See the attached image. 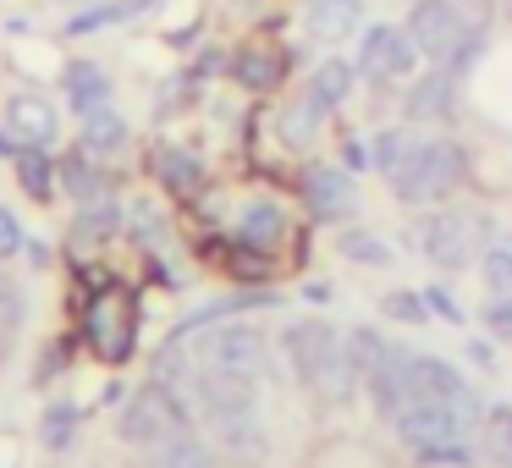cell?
Segmentation results:
<instances>
[{
  "label": "cell",
  "mask_w": 512,
  "mask_h": 468,
  "mask_svg": "<svg viewBox=\"0 0 512 468\" xmlns=\"http://www.w3.org/2000/svg\"><path fill=\"white\" fill-rule=\"evenodd\" d=\"M144 12V0H111V6H94L83 17H67V34H94V28H111V23H127V17Z\"/></svg>",
  "instance_id": "31"
},
{
  "label": "cell",
  "mask_w": 512,
  "mask_h": 468,
  "mask_svg": "<svg viewBox=\"0 0 512 468\" xmlns=\"http://www.w3.org/2000/svg\"><path fill=\"white\" fill-rule=\"evenodd\" d=\"M232 78L243 83V89H254V94H270L281 78H287V50H276V45H248V50H237Z\"/></svg>",
  "instance_id": "16"
},
{
  "label": "cell",
  "mask_w": 512,
  "mask_h": 468,
  "mask_svg": "<svg viewBox=\"0 0 512 468\" xmlns=\"http://www.w3.org/2000/svg\"><path fill=\"white\" fill-rule=\"evenodd\" d=\"M193 364L215 380H237V386H259L265 380V364H270V347H265V331L248 320H215L204 331H193Z\"/></svg>",
  "instance_id": "2"
},
{
  "label": "cell",
  "mask_w": 512,
  "mask_h": 468,
  "mask_svg": "<svg viewBox=\"0 0 512 468\" xmlns=\"http://www.w3.org/2000/svg\"><path fill=\"white\" fill-rule=\"evenodd\" d=\"M485 243H490V215L474 210V204H435L413 226V248L441 270H468V259L485 254Z\"/></svg>",
  "instance_id": "4"
},
{
  "label": "cell",
  "mask_w": 512,
  "mask_h": 468,
  "mask_svg": "<svg viewBox=\"0 0 512 468\" xmlns=\"http://www.w3.org/2000/svg\"><path fill=\"white\" fill-rule=\"evenodd\" d=\"M353 78H358V67H353V61L331 56V61H325L320 72H314L309 94H314V100L325 105V111H331V105H342V100H347V89H353Z\"/></svg>",
  "instance_id": "26"
},
{
  "label": "cell",
  "mask_w": 512,
  "mask_h": 468,
  "mask_svg": "<svg viewBox=\"0 0 512 468\" xmlns=\"http://www.w3.org/2000/svg\"><path fill=\"white\" fill-rule=\"evenodd\" d=\"M6 353H12V331H0V364H6Z\"/></svg>",
  "instance_id": "38"
},
{
  "label": "cell",
  "mask_w": 512,
  "mask_h": 468,
  "mask_svg": "<svg viewBox=\"0 0 512 468\" xmlns=\"http://www.w3.org/2000/svg\"><path fill=\"white\" fill-rule=\"evenodd\" d=\"M413 144H419V133H408V127H386V133L375 138V149H369V166L391 182V177H397V166L413 155Z\"/></svg>",
  "instance_id": "25"
},
{
  "label": "cell",
  "mask_w": 512,
  "mask_h": 468,
  "mask_svg": "<svg viewBox=\"0 0 512 468\" xmlns=\"http://www.w3.org/2000/svg\"><path fill=\"white\" fill-rule=\"evenodd\" d=\"M116 232H122V204L94 199V204H83L78 226H72V243H105V237H116Z\"/></svg>",
  "instance_id": "23"
},
{
  "label": "cell",
  "mask_w": 512,
  "mask_h": 468,
  "mask_svg": "<svg viewBox=\"0 0 512 468\" xmlns=\"http://www.w3.org/2000/svg\"><path fill=\"white\" fill-rule=\"evenodd\" d=\"M320 116H325V105L314 100V94L292 100L287 111H281V138H287V144H309V138H314V127H320Z\"/></svg>",
  "instance_id": "29"
},
{
  "label": "cell",
  "mask_w": 512,
  "mask_h": 468,
  "mask_svg": "<svg viewBox=\"0 0 512 468\" xmlns=\"http://www.w3.org/2000/svg\"><path fill=\"white\" fill-rule=\"evenodd\" d=\"M419 67V45L408 39V28H391V23H375L364 28L358 39V72L375 83H391V78H408Z\"/></svg>",
  "instance_id": "9"
},
{
  "label": "cell",
  "mask_w": 512,
  "mask_h": 468,
  "mask_svg": "<svg viewBox=\"0 0 512 468\" xmlns=\"http://www.w3.org/2000/svg\"><path fill=\"white\" fill-rule=\"evenodd\" d=\"M479 441H485V457L496 468H512V408H485Z\"/></svg>",
  "instance_id": "27"
},
{
  "label": "cell",
  "mask_w": 512,
  "mask_h": 468,
  "mask_svg": "<svg viewBox=\"0 0 512 468\" xmlns=\"http://www.w3.org/2000/svg\"><path fill=\"white\" fill-rule=\"evenodd\" d=\"M149 457H155V468H215V463H221V452L210 446V435H204L199 424L171 430L166 441L149 446Z\"/></svg>",
  "instance_id": "15"
},
{
  "label": "cell",
  "mask_w": 512,
  "mask_h": 468,
  "mask_svg": "<svg viewBox=\"0 0 512 468\" xmlns=\"http://www.w3.org/2000/svg\"><path fill=\"white\" fill-rule=\"evenodd\" d=\"M61 83H67V100H72V111H78V116H89V111H100V105H111V78H105L94 61H72Z\"/></svg>",
  "instance_id": "21"
},
{
  "label": "cell",
  "mask_w": 512,
  "mask_h": 468,
  "mask_svg": "<svg viewBox=\"0 0 512 468\" xmlns=\"http://www.w3.org/2000/svg\"><path fill=\"white\" fill-rule=\"evenodd\" d=\"M6 127H12L23 144L50 149L56 133H61V116H56V105H50L45 94H12V100H6Z\"/></svg>",
  "instance_id": "14"
},
{
  "label": "cell",
  "mask_w": 512,
  "mask_h": 468,
  "mask_svg": "<svg viewBox=\"0 0 512 468\" xmlns=\"http://www.w3.org/2000/svg\"><path fill=\"white\" fill-rule=\"evenodd\" d=\"M468 177V149L457 144V138H424L413 144V155L397 166V177H391V193H397L402 204H413V210H424V204H441L452 199L457 188H463Z\"/></svg>",
  "instance_id": "3"
},
{
  "label": "cell",
  "mask_w": 512,
  "mask_h": 468,
  "mask_svg": "<svg viewBox=\"0 0 512 468\" xmlns=\"http://www.w3.org/2000/svg\"><path fill=\"white\" fill-rule=\"evenodd\" d=\"M380 314H386V320H402V325H424L430 320V298H424V292H391V298L380 303Z\"/></svg>",
  "instance_id": "33"
},
{
  "label": "cell",
  "mask_w": 512,
  "mask_h": 468,
  "mask_svg": "<svg viewBox=\"0 0 512 468\" xmlns=\"http://www.w3.org/2000/svg\"><path fill=\"white\" fill-rule=\"evenodd\" d=\"M479 424H485V402H479V391H468V397H413L391 419V430L408 452L424 457L435 446H468Z\"/></svg>",
  "instance_id": "1"
},
{
  "label": "cell",
  "mask_w": 512,
  "mask_h": 468,
  "mask_svg": "<svg viewBox=\"0 0 512 468\" xmlns=\"http://www.w3.org/2000/svg\"><path fill=\"white\" fill-rule=\"evenodd\" d=\"M485 325L496 336H512V292H490V303H485Z\"/></svg>",
  "instance_id": "34"
},
{
  "label": "cell",
  "mask_w": 512,
  "mask_h": 468,
  "mask_svg": "<svg viewBox=\"0 0 512 468\" xmlns=\"http://www.w3.org/2000/svg\"><path fill=\"white\" fill-rule=\"evenodd\" d=\"M281 353H287L292 375L314 391V380L325 375V364L342 353V331L325 325V320H292L287 331H281Z\"/></svg>",
  "instance_id": "8"
},
{
  "label": "cell",
  "mask_w": 512,
  "mask_h": 468,
  "mask_svg": "<svg viewBox=\"0 0 512 468\" xmlns=\"http://www.w3.org/2000/svg\"><path fill=\"white\" fill-rule=\"evenodd\" d=\"M468 391H474V386H468L446 358L413 353V397H468Z\"/></svg>",
  "instance_id": "19"
},
{
  "label": "cell",
  "mask_w": 512,
  "mask_h": 468,
  "mask_svg": "<svg viewBox=\"0 0 512 468\" xmlns=\"http://www.w3.org/2000/svg\"><path fill=\"white\" fill-rule=\"evenodd\" d=\"M452 94H457V72H430L424 83H413L408 89V116L413 122H446V116L457 111L452 105Z\"/></svg>",
  "instance_id": "17"
},
{
  "label": "cell",
  "mask_w": 512,
  "mask_h": 468,
  "mask_svg": "<svg viewBox=\"0 0 512 468\" xmlns=\"http://www.w3.org/2000/svg\"><path fill=\"white\" fill-rule=\"evenodd\" d=\"M83 342L94 347L100 364H127L138 347V303L122 287H100L83 309Z\"/></svg>",
  "instance_id": "5"
},
{
  "label": "cell",
  "mask_w": 512,
  "mask_h": 468,
  "mask_svg": "<svg viewBox=\"0 0 512 468\" xmlns=\"http://www.w3.org/2000/svg\"><path fill=\"white\" fill-rule=\"evenodd\" d=\"M226 232H232V243L254 248V254H276V248L287 243L292 221H287V210H281L276 199H243Z\"/></svg>",
  "instance_id": "11"
},
{
  "label": "cell",
  "mask_w": 512,
  "mask_h": 468,
  "mask_svg": "<svg viewBox=\"0 0 512 468\" xmlns=\"http://www.w3.org/2000/svg\"><path fill=\"white\" fill-rule=\"evenodd\" d=\"M17 182H23L28 199H50V193H56V182H61V166H50L45 149L28 144L23 155H17Z\"/></svg>",
  "instance_id": "24"
},
{
  "label": "cell",
  "mask_w": 512,
  "mask_h": 468,
  "mask_svg": "<svg viewBox=\"0 0 512 468\" xmlns=\"http://www.w3.org/2000/svg\"><path fill=\"white\" fill-rule=\"evenodd\" d=\"M23 254V221H17L12 210H0V259Z\"/></svg>",
  "instance_id": "36"
},
{
  "label": "cell",
  "mask_w": 512,
  "mask_h": 468,
  "mask_svg": "<svg viewBox=\"0 0 512 468\" xmlns=\"http://www.w3.org/2000/svg\"><path fill=\"white\" fill-rule=\"evenodd\" d=\"M468 34H474V28H468L463 0H413L408 39L419 45V61H430V67H452V56L463 50Z\"/></svg>",
  "instance_id": "7"
},
{
  "label": "cell",
  "mask_w": 512,
  "mask_h": 468,
  "mask_svg": "<svg viewBox=\"0 0 512 468\" xmlns=\"http://www.w3.org/2000/svg\"><path fill=\"white\" fill-rule=\"evenodd\" d=\"M17 320H23V292L12 287V281L0 276V331L17 336Z\"/></svg>",
  "instance_id": "35"
},
{
  "label": "cell",
  "mask_w": 512,
  "mask_h": 468,
  "mask_svg": "<svg viewBox=\"0 0 512 468\" xmlns=\"http://www.w3.org/2000/svg\"><path fill=\"white\" fill-rule=\"evenodd\" d=\"M100 155H89V149H78V155L61 160V188L72 193L78 204H94V199H111V182H105V171L94 166Z\"/></svg>",
  "instance_id": "20"
},
{
  "label": "cell",
  "mask_w": 512,
  "mask_h": 468,
  "mask_svg": "<svg viewBox=\"0 0 512 468\" xmlns=\"http://www.w3.org/2000/svg\"><path fill=\"white\" fill-rule=\"evenodd\" d=\"M122 144H127V122L111 111V105H100V111L83 116V149H89V155H116Z\"/></svg>",
  "instance_id": "22"
},
{
  "label": "cell",
  "mask_w": 512,
  "mask_h": 468,
  "mask_svg": "<svg viewBox=\"0 0 512 468\" xmlns=\"http://www.w3.org/2000/svg\"><path fill=\"white\" fill-rule=\"evenodd\" d=\"M336 248H342L347 259H353V265H391V243L386 237H375V232H342L336 237Z\"/></svg>",
  "instance_id": "32"
},
{
  "label": "cell",
  "mask_w": 512,
  "mask_h": 468,
  "mask_svg": "<svg viewBox=\"0 0 512 468\" xmlns=\"http://www.w3.org/2000/svg\"><path fill=\"white\" fill-rule=\"evenodd\" d=\"M424 298H430V309H441V314H446V320H463V314H457V309H452V298H446V292H441V287H430V292H424Z\"/></svg>",
  "instance_id": "37"
},
{
  "label": "cell",
  "mask_w": 512,
  "mask_h": 468,
  "mask_svg": "<svg viewBox=\"0 0 512 468\" xmlns=\"http://www.w3.org/2000/svg\"><path fill=\"white\" fill-rule=\"evenodd\" d=\"M358 12H364L358 0H309V34L320 45H342L358 28Z\"/></svg>",
  "instance_id": "18"
},
{
  "label": "cell",
  "mask_w": 512,
  "mask_h": 468,
  "mask_svg": "<svg viewBox=\"0 0 512 468\" xmlns=\"http://www.w3.org/2000/svg\"><path fill=\"white\" fill-rule=\"evenodd\" d=\"M479 276H485L490 292H512V232L490 237L485 254H479Z\"/></svg>",
  "instance_id": "28"
},
{
  "label": "cell",
  "mask_w": 512,
  "mask_h": 468,
  "mask_svg": "<svg viewBox=\"0 0 512 468\" xmlns=\"http://www.w3.org/2000/svg\"><path fill=\"white\" fill-rule=\"evenodd\" d=\"M83 413L72 408V402H56V408H45V424H39V441L50 446V452H72V435H78Z\"/></svg>",
  "instance_id": "30"
},
{
  "label": "cell",
  "mask_w": 512,
  "mask_h": 468,
  "mask_svg": "<svg viewBox=\"0 0 512 468\" xmlns=\"http://www.w3.org/2000/svg\"><path fill=\"white\" fill-rule=\"evenodd\" d=\"M303 204H309L320 221H347L358 210V193H353V177L336 166H309L303 171Z\"/></svg>",
  "instance_id": "12"
},
{
  "label": "cell",
  "mask_w": 512,
  "mask_h": 468,
  "mask_svg": "<svg viewBox=\"0 0 512 468\" xmlns=\"http://www.w3.org/2000/svg\"><path fill=\"white\" fill-rule=\"evenodd\" d=\"M188 424H193V408L171 386H160V380H149L144 391H133V397L122 402V413H116V435H122L127 446H155V441H166L171 430H188Z\"/></svg>",
  "instance_id": "6"
},
{
  "label": "cell",
  "mask_w": 512,
  "mask_h": 468,
  "mask_svg": "<svg viewBox=\"0 0 512 468\" xmlns=\"http://www.w3.org/2000/svg\"><path fill=\"white\" fill-rule=\"evenodd\" d=\"M364 391H369V402H375L380 419H386V424L397 419V413L413 402V353H408V347H397V342L380 347L375 369L364 375Z\"/></svg>",
  "instance_id": "10"
},
{
  "label": "cell",
  "mask_w": 512,
  "mask_h": 468,
  "mask_svg": "<svg viewBox=\"0 0 512 468\" xmlns=\"http://www.w3.org/2000/svg\"><path fill=\"white\" fill-rule=\"evenodd\" d=\"M149 171H155V182L166 193H177V199H199L204 193V160L188 155L182 144H155L149 149Z\"/></svg>",
  "instance_id": "13"
}]
</instances>
